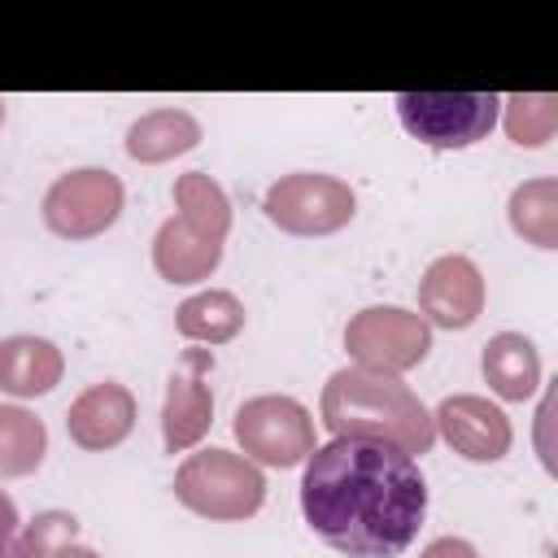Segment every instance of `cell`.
<instances>
[{
  "label": "cell",
  "instance_id": "1",
  "mask_svg": "<svg viewBox=\"0 0 558 558\" xmlns=\"http://www.w3.org/2000/svg\"><path fill=\"white\" fill-rule=\"evenodd\" d=\"M301 514L349 558H397L423 527L427 480L397 445L331 436L305 458Z\"/></svg>",
  "mask_w": 558,
  "mask_h": 558
},
{
  "label": "cell",
  "instance_id": "2",
  "mask_svg": "<svg viewBox=\"0 0 558 558\" xmlns=\"http://www.w3.org/2000/svg\"><path fill=\"white\" fill-rule=\"evenodd\" d=\"M318 405H323V423L331 436L384 440L410 458H423L436 445L432 410L418 401V392L401 375H384V371H366V366H340L323 384Z\"/></svg>",
  "mask_w": 558,
  "mask_h": 558
},
{
  "label": "cell",
  "instance_id": "3",
  "mask_svg": "<svg viewBox=\"0 0 558 558\" xmlns=\"http://www.w3.org/2000/svg\"><path fill=\"white\" fill-rule=\"evenodd\" d=\"M174 497L192 514H201V519L235 523V519H248V514L262 510V501H266V475L244 453L201 449V453H187L179 462V471H174Z\"/></svg>",
  "mask_w": 558,
  "mask_h": 558
},
{
  "label": "cell",
  "instance_id": "4",
  "mask_svg": "<svg viewBox=\"0 0 558 558\" xmlns=\"http://www.w3.org/2000/svg\"><path fill=\"white\" fill-rule=\"evenodd\" d=\"M401 126L427 148H471L488 140L501 118L497 92H401L397 96Z\"/></svg>",
  "mask_w": 558,
  "mask_h": 558
},
{
  "label": "cell",
  "instance_id": "5",
  "mask_svg": "<svg viewBox=\"0 0 558 558\" xmlns=\"http://www.w3.org/2000/svg\"><path fill=\"white\" fill-rule=\"evenodd\" d=\"M262 209L288 235H331V231L349 227V218L357 214V196L336 174L296 170L266 187Z\"/></svg>",
  "mask_w": 558,
  "mask_h": 558
},
{
  "label": "cell",
  "instance_id": "6",
  "mask_svg": "<svg viewBox=\"0 0 558 558\" xmlns=\"http://www.w3.org/2000/svg\"><path fill=\"white\" fill-rule=\"evenodd\" d=\"M235 440L244 449L248 462L262 466H296L314 453V414L283 392H262L248 397L235 410Z\"/></svg>",
  "mask_w": 558,
  "mask_h": 558
},
{
  "label": "cell",
  "instance_id": "7",
  "mask_svg": "<svg viewBox=\"0 0 558 558\" xmlns=\"http://www.w3.org/2000/svg\"><path fill=\"white\" fill-rule=\"evenodd\" d=\"M344 349L353 366L401 375V371H414L432 353V327L423 323V314L405 305H366L349 318Z\"/></svg>",
  "mask_w": 558,
  "mask_h": 558
},
{
  "label": "cell",
  "instance_id": "8",
  "mask_svg": "<svg viewBox=\"0 0 558 558\" xmlns=\"http://www.w3.org/2000/svg\"><path fill=\"white\" fill-rule=\"evenodd\" d=\"M122 201H126V192L113 170L78 166L70 174L52 179L39 214H44L48 231L61 240H92V235H105L122 218Z\"/></svg>",
  "mask_w": 558,
  "mask_h": 558
},
{
  "label": "cell",
  "instance_id": "9",
  "mask_svg": "<svg viewBox=\"0 0 558 558\" xmlns=\"http://www.w3.org/2000/svg\"><path fill=\"white\" fill-rule=\"evenodd\" d=\"M214 349H183L170 379H166V401H161V440L170 453L192 449L209 423H214Z\"/></svg>",
  "mask_w": 558,
  "mask_h": 558
},
{
  "label": "cell",
  "instance_id": "10",
  "mask_svg": "<svg viewBox=\"0 0 558 558\" xmlns=\"http://www.w3.org/2000/svg\"><path fill=\"white\" fill-rule=\"evenodd\" d=\"M418 314L427 327L466 331L484 314V275L471 257L445 253L418 279Z\"/></svg>",
  "mask_w": 558,
  "mask_h": 558
},
{
  "label": "cell",
  "instance_id": "11",
  "mask_svg": "<svg viewBox=\"0 0 558 558\" xmlns=\"http://www.w3.org/2000/svg\"><path fill=\"white\" fill-rule=\"evenodd\" d=\"M436 432L445 436V445L453 453H462L466 462H501L514 445V432H510V418L501 405H493L488 397H475V392H453L436 405L432 414Z\"/></svg>",
  "mask_w": 558,
  "mask_h": 558
},
{
  "label": "cell",
  "instance_id": "12",
  "mask_svg": "<svg viewBox=\"0 0 558 558\" xmlns=\"http://www.w3.org/2000/svg\"><path fill=\"white\" fill-rule=\"evenodd\" d=\"M131 427H135V397L118 379H100V384L83 388L70 401V414H65L70 440L87 453L118 449L131 436Z\"/></svg>",
  "mask_w": 558,
  "mask_h": 558
},
{
  "label": "cell",
  "instance_id": "13",
  "mask_svg": "<svg viewBox=\"0 0 558 558\" xmlns=\"http://www.w3.org/2000/svg\"><path fill=\"white\" fill-rule=\"evenodd\" d=\"M65 357L44 336H4L0 340V392L9 397H44L61 384Z\"/></svg>",
  "mask_w": 558,
  "mask_h": 558
},
{
  "label": "cell",
  "instance_id": "14",
  "mask_svg": "<svg viewBox=\"0 0 558 558\" xmlns=\"http://www.w3.org/2000/svg\"><path fill=\"white\" fill-rule=\"evenodd\" d=\"M218 262H222V244L196 235L179 218H166L153 235V266L170 283H201L218 270Z\"/></svg>",
  "mask_w": 558,
  "mask_h": 558
},
{
  "label": "cell",
  "instance_id": "15",
  "mask_svg": "<svg viewBox=\"0 0 558 558\" xmlns=\"http://www.w3.org/2000/svg\"><path fill=\"white\" fill-rule=\"evenodd\" d=\"M484 379L501 401H527L541 388V353L523 331H497L484 344Z\"/></svg>",
  "mask_w": 558,
  "mask_h": 558
},
{
  "label": "cell",
  "instance_id": "16",
  "mask_svg": "<svg viewBox=\"0 0 558 558\" xmlns=\"http://www.w3.org/2000/svg\"><path fill=\"white\" fill-rule=\"evenodd\" d=\"M201 144V122L187 109H153L126 126V157L144 166H161Z\"/></svg>",
  "mask_w": 558,
  "mask_h": 558
},
{
  "label": "cell",
  "instance_id": "17",
  "mask_svg": "<svg viewBox=\"0 0 558 558\" xmlns=\"http://www.w3.org/2000/svg\"><path fill=\"white\" fill-rule=\"evenodd\" d=\"M174 327L192 344H227L244 327V305L227 288H205L174 310Z\"/></svg>",
  "mask_w": 558,
  "mask_h": 558
},
{
  "label": "cell",
  "instance_id": "18",
  "mask_svg": "<svg viewBox=\"0 0 558 558\" xmlns=\"http://www.w3.org/2000/svg\"><path fill=\"white\" fill-rule=\"evenodd\" d=\"M174 205H179V222H187L196 235L222 244L231 231V201L218 187V179H209L205 170H187L174 179Z\"/></svg>",
  "mask_w": 558,
  "mask_h": 558
},
{
  "label": "cell",
  "instance_id": "19",
  "mask_svg": "<svg viewBox=\"0 0 558 558\" xmlns=\"http://www.w3.org/2000/svg\"><path fill=\"white\" fill-rule=\"evenodd\" d=\"M510 227L536 248H558V179H523L510 192Z\"/></svg>",
  "mask_w": 558,
  "mask_h": 558
},
{
  "label": "cell",
  "instance_id": "20",
  "mask_svg": "<svg viewBox=\"0 0 558 558\" xmlns=\"http://www.w3.org/2000/svg\"><path fill=\"white\" fill-rule=\"evenodd\" d=\"M48 453V427L26 405H0V480H22L39 471Z\"/></svg>",
  "mask_w": 558,
  "mask_h": 558
},
{
  "label": "cell",
  "instance_id": "21",
  "mask_svg": "<svg viewBox=\"0 0 558 558\" xmlns=\"http://www.w3.org/2000/svg\"><path fill=\"white\" fill-rule=\"evenodd\" d=\"M501 122L510 144L545 148L558 131V96L554 92H510L501 96Z\"/></svg>",
  "mask_w": 558,
  "mask_h": 558
},
{
  "label": "cell",
  "instance_id": "22",
  "mask_svg": "<svg viewBox=\"0 0 558 558\" xmlns=\"http://www.w3.org/2000/svg\"><path fill=\"white\" fill-rule=\"evenodd\" d=\"M74 532H78V519H74L70 510H44V514H35V519L17 532L9 558H52L61 545L74 541Z\"/></svg>",
  "mask_w": 558,
  "mask_h": 558
},
{
  "label": "cell",
  "instance_id": "23",
  "mask_svg": "<svg viewBox=\"0 0 558 558\" xmlns=\"http://www.w3.org/2000/svg\"><path fill=\"white\" fill-rule=\"evenodd\" d=\"M17 532H22L17 506H13V497L0 488V558H9V554H13V541H17Z\"/></svg>",
  "mask_w": 558,
  "mask_h": 558
},
{
  "label": "cell",
  "instance_id": "24",
  "mask_svg": "<svg viewBox=\"0 0 558 558\" xmlns=\"http://www.w3.org/2000/svg\"><path fill=\"white\" fill-rule=\"evenodd\" d=\"M418 558H480V549L471 541H462V536H436Z\"/></svg>",
  "mask_w": 558,
  "mask_h": 558
},
{
  "label": "cell",
  "instance_id": "25",
  "mask_svg": "<svg viewBox=\"0 0 558 558\" xmlns=\"http://www.w3.org/2000/svg\"><path fill=\"white\" fill-rule=\"evenodd\" d=\"M52 558H100V554H96L92 545H78V541H70V545H61Z\"/></svg>",
  "mask_w": 558,
  "mask_h": 558
},
{
  "label": "cell",
  "instance_id": "26",
  "mask_svg": "<svg viewBox=\"0 0 558 558\" xmlns=\"http://www.w3.org/2000/svg\"><path fill=\"white\" fill-rule=\"evenodd\" d=\"M0 122H4V100H0Z\"/></svg>",
  "mask_w": 558,
  "mask_h": 558
}]
</instances>
